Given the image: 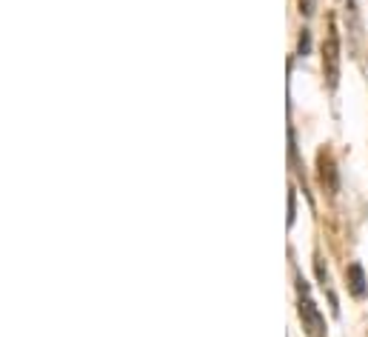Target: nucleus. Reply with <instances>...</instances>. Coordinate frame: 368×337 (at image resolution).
Segmentation results:
<instances>
[{
    "mask_svg": "<svg viewBox=\"0 0 368 337\" xmlns=\"http://www.w3.org/2000/svg\"><path fill=\"white\" fill-rule=\"evenodd\" d=\"M288 223H294V195H288Z\"/></svg>",
    "mask_w": 368,
    "mask_h": 337,
    "instance_id": "nucleus-6",
    "label": "nucleus"
},
{
    "mask_svg": "<svg viewBox=\"0 0 368 337\" xmlns=\"http://www.w3.org/2000/svg\"><path fill=\"white\" fill-rule=\"evenodd\" d=\"M320 180L323 186H328V192L337 189V174H334V163H331L328 155H320Z\"/></svg>",
    "mask_w": 368,
    "mask_h": 337,
    "instance_id": "nucleus-4",
    "label": "nucleus"
},
{
    "mask_svg": "<svg viewBox=\"0 0 368 337\" xmlns=\"http://www.w3.org/2000/svg\"><path fill=\"white\" fill-rule=\"evenodd\" d=\"M300 317H303V326L309 329V334H311V337H323L325 323H323V317H320L317 306L309 301V297H303V301H300Z\"/></svg>",
    "mask_w": 368,
    "mask_h": 337,
    "instance_id": "nucleus-2",
    "label": "nucleus"
},
{
    "mask_svg": "<svg viewBox=\"0 0 368 337\" xmlns=\"http://www.w3.org/2000/svg\"><path fill=\"white\" fill-rule=\"evenodd\" d=\"M309 49H311V34L303 32V34H300V55H309Z\"/></svg>",
    "mask_w": 368,
    "mask_h": 337,
    "instance_id": "nucleus-5",
    "label": "nucleus"
},
{
    "mask_svg": "<svg viewBox=\"0 0 368 337\" xmlns=\"http://www.w3.org/2000/svg\"><path fill=\"white\" fill-rule=\"evenodd\" d=\"M346 277H348V289H351V294H354V297H365L368 286H365L362 266H360V263H351V266H348V272H346Z\"/></svg>",
    "mask_w": 368,
    "mask_h": 337,
    "instance_id": "nucleus-3",
    "label": "nucleus"
},
{
    "mask_svg": "<svg viewBox=\"0 0 368 337\" xmlns=\"http://www.w3.org/2000/svg\"><path fill=\"white\" fill-rule=\"evenodd\" d=\"M323 69H325L328 86L334 89L337 81H340V41H337V34H331L325 41V46H323Z\"/></svg>",
    "mask_w": 368,
    "mask_h": 337,
    "instance_id": "nucleus-1",
    "label": "nucleus"
}]
</instances>
